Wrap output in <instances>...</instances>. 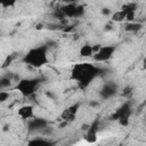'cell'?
<instances>
[{
  "instance_id": "cell-1",
  "label": "cell",
  "mask_w": 146,
  "mask_h": 146,
  "mask_svg": "<svg viewBox=\"0 0 146 146\" xmlns=\"http://www.w3.org/2000/svg\"><path fill=\"white\" fill-rule=\"evenodd\" d=\"M104 72V68L91 63L74 64L71 70V79L76 82L80 89H87L98 76Z\"/></svg>"
},
{
  "instance_id": "cell-2",
  "label": "cell",
  "mask_w": 146,
  "mask_h": 146,
  "mask_svg": "<svg viewBox=\"0 0 146 146\" xmlns=\"http://www.w3.org/2000/svg\"><path fill=\"white\" fill-rule=\"evenodd\" d=\"M48 51H49L48 44H41V46L33 47L23 56L22 62L33 68H40L49 63Z\"/></svg>"
},
{
  "instance_id": "cell-3",
  "label": "cell",
  "mask_w": 146,
  "mask_h": 146,
  "mask_svg": "<svg viewBox=\"0 0 146 146\" xmlns=\"http://www.w3.org/2000/svg\"><path fill=\"white\" fill-rule=\"evenodd\" d=\"M41 82H42L41 78H23V79H19L16 82L15 89L22 96L31 97L36 92Z\"/></svg>"
},
{
  "instance_id": "cell-4",
  "label": "cell",
  "mask_w": 146,
  "mask_h": 146,
  "mask_svg": "<svg viewBox=\"0 0 146 146\" xmlns=\"http://www.w3.org/2000/svg\"><path fill=\"white\" fill-rule=\"evenodd\" d=\"M86 9L84 6L78 5V3H64L62 7H59L55 15L58 19L63 18H80L84 15Z\"/></svg>"
},
{
  "instance_id": "cell-5",
  "label": "cell",
  "mask_w": 146,
  "mask_h": 146,
  "mask_svg": "<svg viewBox=\"0 0 146 146\" xmlns=\"http://www.w3.org/2000/svg\"><path fill=\"white\" fill-rule=\"evenodd\" d=\"M131 114H132V104L130 100H125L114 111L111 117L112 120L119 121L121 125H128Z\"/></svg>"
},
{
  "instance_id": "cell-6",
  "label": "cell",
  "mask_w": 146,
  "mask_h": 146,
  "mask_svg": "<svg viewBox=\"0 0 146 146\" xmlns=\"http://www.w3.org/2000/svg\"><path fill=\"white\" fill-rule=\"evenodd\" d=\"M115 50H116V47L114 44H107V46H102V47L99 46L98 49L92 55V59L97 63L107 62L113 57Z\"/></svg>"
},
{
  "instance_id": "cell-7",
  "label": "cell",
  "mask_w": 146,
  "mask_h": 146,
  "mask_svg": "<svg viewBox=\"0 0 146 146\" xmlns=\"http://www.w3.org/2000/svg\"><path fill=\"white\" fill-rule=\"evenodd\" d=\"M117 91H119L117 84L113 81H107L102 86V88L99 90V97L103 100H107V99H111V98L115 97Z\"/></svg>"
},
{
  "instance_id": "cell-8",
  "label": "cell",
  "mask_w": 146,
  "mask_h": 146,
  "mask_svg": "<svg viewBox=\"0 0 146 146\" xmlns=\"http://www.w3.org/2000/svg\"><path fill=\"white\" fill-rule=\"evenodd\" d=\"M48 121L43 117H32L27 121V128L31 132H36V131H43L48 128Z\"/></svg>"
},
{
  "instance_id": "cell-9",
  "label": "cell",
  "mask_w": 146,
  "mask_h": 146,
  "mask_svg": "<svg viewBox=\"0 0 146 146\" xmlns=\"http://www.w3.org/2000/svg\"><path fill=\"white\" fill-rule=\"evenodd\" d=\"M17 115H18L22 120L29 121L30 119H32V117L34 116V108H33L32 105H23L22 107L18 108Z\"/></svg>"
},
{
  "instance_id": "cell-10",
  "label": "cell",
  "mask_w": 146,
  "mask_h": 146,
  "mask_svg": "<svg viewBox=\"0 0 146 146\" xmlns=\"http://www.w3.org/2000/svg\"><path fill=\"white\" fill-rule=\"evenodd\" d=\"M97 132H98V121L89 124L88 129L86 130V140L88 143H95L97 140Z\"/></svg>"
},
{
  "instance_id": "cell-11",
  "label": "cell",
  "mask_w": 146,
  "mask_h": 146,
  "mask_svg": "<svg viewBox=\"0 0 146 146\" xmlns=\"http://www.w3.org/2000/svg\"><path fill=\"white\" fill-rule=\"evenodd\" d=\"M121 9L127 14V21L128 22H133L135 19V15H136V10H137V5L133 2H129L125 3L121 7Z\"/></svg>"
},
{
  "instance_id": "cell-12",
  "label": "cell",
  "mask_w": 146,
  "mask_h": 146,
  "mask_svg": "<svg viewBox=\"0 0 146 146\" xmlns=\"http://www.w3.org/2000/svg\"><path fill=\"white\" fill-rule=\"evenodd\" d=\"M78 110H79V104H74V105H71L70 107H67L63 114H62V119L64 121H73L76 113H78Z\"/></svg>"
},
{
  "instance_id": "cell-13",
  "label": "cell",
  "mask_w": 146,
  "mask_h": 146,
  "mask_svg": "<svg viewBox=\"0 0 146 146\" xmlns=\"http://www.w3.org/2000/svg\"><path fill=\"white\" fill-rule=\"evenodd\" d=\"M14 79H15V75L13 73H10V72L8 74H3L1 76V79H0V88H1V90L8 89L11 86V83L14 82Z\"/></svg>"
},
{
  "instance_id": "cell-14",
  "label": "cell",
  "mask_w": 146,
  "mask_h": 146,
  "mask_svg": "<svg viewBox=\"0 0 146 146\" xmlns=\"http://www.w3.org/2000/svg\"><path fill=\"white\" fill-rule=\"evenodd\" d=\"M98 49V47H94L91 44H83L80 49V56L82 57H90L95 54V51Z\"/></svg>"
},
{
  "instance_id": "cell-15",
  "label": "cell",
  "mask_w": 146,
  "mask_h": 146,
  "mask_svg": "<svg viewBox=\"0 0 146 146\" xmlns=\"http://www.w3.org/2000/svg\"><path fill=\"white\" fill-rule=\"evenodd\" d=\"M141 27H143V25H141L140 23L128 22V24H125V26H124V31H125V32H129V33H136V32H138Z\"/></svg>"
},
{
  "instance_id": "cell-16",
  "label": "cell",
  "mask_w": 146,
  "mask_h": 146,
  "mask_svg": "<svg viewBox=\"0 0 146 146\" xmlns=\"http://www.w3.org/2000/svg\"><path fill=\"white\" fill-rule=\"evenodd\" d=\"M111 19H112V22H119V23L124 22V21H127V14L122 9H120L111 15Z\"/></svg>"
},
{
  "instance_id": "cell-17",
  "label": "cell",
  "mask_w": 146,
  "mask_h": 146,
  "mask_svg": "<svg viewBox=\"0 0 146 146\" xmlns=\"http://www.w3.org/2000/svg\"><path fill=\"white\" fill-rule=\"evenodd\" d=\"M29 144H30V145H36V146H38V145L50 146V145L54 144V141H51V140H49V139H44V138H40V137H38V138H34V139L30 140Z\"/></svg>"
},
{
  "instance_id": "cell-18",
  "label": "cell",
  "mask_w": 146,
  "mask_h": 146,
  "mask_svg": "<svg viewBox=\"0 0 146 146\" xmlns=\"http://www.w3.org/2000/svg\"><path fill=\"white\" fill-rule=\"evenodd\" d=\"M18 0H0V6L2 8H10L16 5Z\"/></svg>"
},
{
  "instance_id": "cell-19",
  "label": "cell",
  "mask_w": 146,
  "mask_h": 146,
  "mask_svg": "<svg viewBox=\"0 0 146 146\" xmlns=\"http://www.w3.org/2000/svg\"><path fill=\"white\" fill-rule=\"evenodd\" d=\"M132 90H133V89H132L130 86L125 87V88L122 90V96H123V97H125L127 99H129V98H130V96L132 95Z\"/></svg>"
},
{
  "instance_id": "cell-20",
  "label": "cell",
  "mask_w": 146,
  "mask_h": 146,
  "mask_svg": "<svg viewBox=\"0 0 146 146\" xmlns=\"http://www.w3.org/2000/svg\"><path fill=\"white\" fill-rule=\"evenodd\" d=\"M8 98H9V92L6 91V90H1V91H0V102L3 103V102H6Z\"/></svg>"
},
{
  "instance_id": "cell-21",
  "label": "cell",
  "mask_w": 146,
  "mask_h": 146,
  "mask_svg": "<svg viewBox=\"0 0 146 146\" xmlns=\"http://www.w3.org/2000/svg\"><path fill=\"white\" fill-rule=\"evenodd\" d=\"M13 59H14V56L13 55H9L7 58H6V60L3 62V65H2V68H6L8 65H10V63L13 62Z\"/></svg>"
},
{
  "instance_id": "cell-22",
  "label": "cell",
  "mask_w": 146,
  "mask_h": 146,
  "mask_svg": "<svg viewBox=\"0 0 146 146\" xmlns=\"http://www.w3.org/2000/svg\"><path fill=\"white\" fill-rule=\"evenodd\" d=\"M102 14H103L104 16H111L113 13H112V10H111L110 8H103V9H102Z\"/></svg>"
},
{
  "instance_id": "cell-23",
  "label": "cell",
  "mask_w": 146,
  "mask_h": 146,
  "mask_svg": "<svg viewBox=\"0 0 146 146\" xmlns=\"http://www.w3.org/2000/svg\"><path fill=\"white\" fill-rule=\"evenodd\" d=\"M98 105H99V103L96 102V100H91V102L89 103V106H91V107H96V106H98Z\"/></svg>"
},
{
  "instance_id": "cell-24",
  "label": "cell",
  "mask_w": 146,
  "mask_h": 146,
  "mask_svg": "<svg viewBox=\"0 0 146 146\" xmlns=\"http://www.w3.org/2000/svg\"><path fill=\"white\" fill-rule=\"evenodd\" d=\"M59 1H62L63 3H74L76 0H59Z\"/></svg>"
},
{
  "instance_id": "cell-25",
  "label": "cell",
  "mask_w": 146,
  "mask_h": 146,
  "mask_svg": "<svg viewBox=\"0 0 146 146\" xmlns=\"http://www.w3.org/2000/svg\"><path fill=\"white\" fill-rule=\"evenodd\" d=\"M143 63H144V65H143V66H144V68H146V58L144 59V62H143Z\"/></svg>"
}]
</instances>
